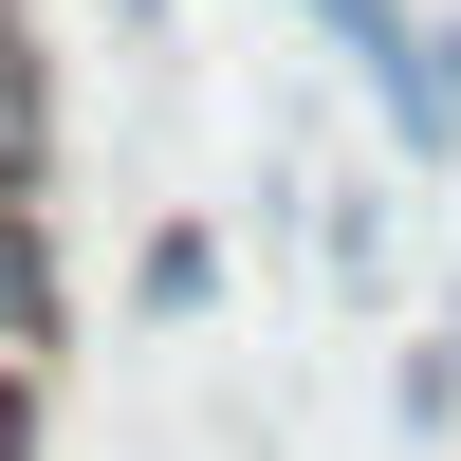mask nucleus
Here are the masks:
<instances>
[{
  "mask_svg": "<svg viewBox=\"0 0 461 461\" xmlns=\"http://www.w3.org/2000/svg\"><path fill=\"white\" fill-rule=\"evenodd\" d=\"M0 185H56V56L19 0H0Z\"/></svg>",
  "mask_w": 461,
  "mask_h": 461,
  "instance_id": "f03ea898",
  "label": "nucleus"
},
{
  "mask_svg": "<svg viewBox=\"0 0 461 461\" xmlns=\"http://www.w3.org/2000/svg\"><path fill=\"white\" fill-rule=\"evenodd\" d=\"M74 351V277H56V203L0 185V388H56Z\"/></svg>",
  "mask_w": 461,
  "mask_h": 461,
  "instance_id": "f257e3e1",
  "label": "nucleus"
},
{
  "mask_svg": "<svg viewBox=\"0 0 461 461\" xmlns=\"http://www.w3.org/2000/svg\"><path fill=\"white\" fill-rule=\"evenodd\" d=\"M203 295H221V240L167 221V240H148V314H203Z\"/></svg>",
  "mask_w": 461,
  "mask_h": 461,
  "instance_id": "7ed1b4c3",
  "label": "nucleus"
},
{
  "mask_svg": "<svg viewBox=\"0 0 461 461\" xmlns=\"http://www.w3.org/2000/svg\"><path fill=\"white\" fill-rule=\"evenodd\" d=\"M443 369H461V332H443Z\"/></svg>",
  "mask_w": 461,
  "mask_h": 461,
  "instance_id": "423d86ee",
  "label": "nucleus"
},
{
  "mask_svg": "<svg viewBox=\"0 0 461 461\" xmlns=\"http://www.w3.org/2000/svg\"><path fill=\"white\" fill-rule=\"evenodd\" d=\"M425 130L461 148V19H425Z\"/></svg>",
  "mask_w": 461,
  "mask_h": 461,
  "instance_id": "20e7f679",
  "label": "nucleus"
},
{
  "mask_svg": "<svg viewBox=\"0 0 461 461\" xmlns=\"http://www.w3.org/2000/svg\"><path fill=\"white\" fill-rule=\"evenodd\" d=\"M37 425H56V388H0V461H37Z\"/></svg>",
  "mask_w": 461,
  "mask_h": 461,
  "instance_id": "39448f33",
  "label": "nucleus"
}]
</instances>
